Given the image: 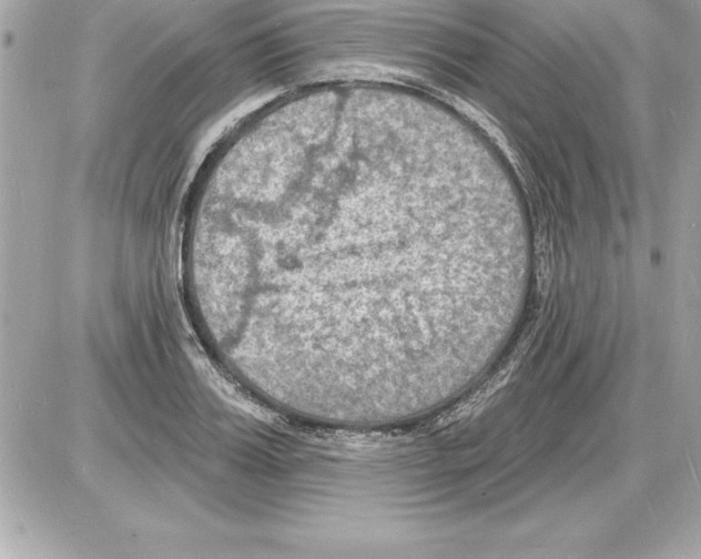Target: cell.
I'll list each match as a JSON object with an SVG mask.
<instances>
[{"label":"cell","mask_w":701,"mask_h":559,"mask_svg":"<svg viewBox=\"0 0 701 559\" xmlns=\"http://www.w3.org/2000/svg\"><path fill=\"white\" fill-rule=\"evenodd\" d=\"M447 129L377 84L255 119L205 173L184 261L202 332L272 370L373 375L418 349L447 284Z\"/></svg>","instance_id":"obj_1"}]
</instances>
